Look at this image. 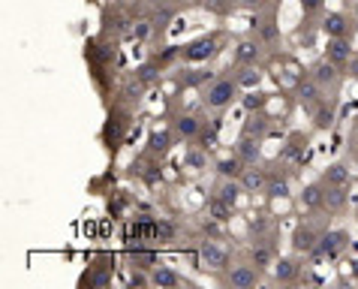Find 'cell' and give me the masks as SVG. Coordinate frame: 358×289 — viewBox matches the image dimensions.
<instances>
[{
  "label": "cell",
  "instance_id": "11",
  "mask_svg": "<svg viewBox=\"0 0 358 289\" xmlns=\"http://www.w3.org/2000/svg\"><path fill=\"white\" fill-rule=\"evenodd\" d=\"M298 205L304 211H322L325 205V184H307L301 193H298Z\"/></svg>",
  "mask_w": 358,
  "mask_h": 289
},
{
  "label": "cell",
  "instance_id": "38",
  "mask_svg": "<svg viewBox=\"0 0 358 289\" xmlns=\"http://www.w3.org/2000/svg\"><path fill=\"white\" fill-rule=\"evenodd\" d=\"M346 73H350V76L355 78V82H358V52L350 57V64H346Z\"/></svg>",
  "mask_w": 358,
  "mask_h": 289
},
{
  "label": "cell",
  "instance_id": "27",
  "mask_svg": "<svg viewBox=\"0 0 358 289\" xmlns=\"http://www.w3.org/2000/svg\"><path fill=\"white\" fill-rule=\"evenodd\" d=\"M250 262L259 268V272H268V268L274 265V253H271V247L268 244H256L253 251H250Z\"/></svg>",
  "mask_w": 358,
  "mask_h": 289
},
{
  "label": "cell",
  "instance_id": "19",
  "mask_svg": "<svg viewBox=\"0 0 358 289\" xmlns=\"http://www.w3.org/2000/svg\"><path fill=\"white\" fill-rule=\"evenodd\" d=\"M346 202H350V193H346V187H328L325 184V205L322 211H343Z\"/></svg>",
  "mask_w": 358,
  "mask_h": 289
},
{
  "label": "cell",
  "instance_id": "1",
  "mask_svg": "<svg viewBox=\"0 0 358 289\" xmlns=\"http://www.w3.org/2000/svg\"><path fill=\"white\" fill-rule=\"evenodd\" d=\"M350 241H352V238H350L346 229H328V232L320 235V244H316V251L310 256L322 259V262H334V259H341L346 253Z\"/></svg>",
  "mask_w": 358,
  "mask_h": 289
},
{
  "label": "cell",
  "instance_id": "15",
  "mask_svg": "<svg viewBox=\"0 0 358 289\" xmlns=\"http://www.w3.org/2000/svg\"><path fill=\"white\" fill-rule=\"evenodd\" d=\"M320 27L325 36H350V18H346V13H328Z\"/></svg>",
  "mask_w": 358,
  "mask_h": 289
},
{
  "label": "cell",
  "instance_id": "9",
  "mask_svg": "<svg viewBox=\"0 0 358 289\" xmlns=\"http://www.w3.org/2000/svg\"><path fill=\"white\" fill-rule=\"evenodd\" d=\"M184 274L181 272H175V268H169V265H160L157 262L151 268V286H160V289H178V286H184Z\"/></svg>",
  "mask_w": 358,
  "mask_h": 289
},
{
  "label": "cell",
  "instance_id": "32",
  "mask_svg": "<svg viewBox=\"0 0 358 289\" xmlns=\"http://www.w3.org/2000/svg\"><path fill=\"white\" fill-rule=\"evenodd\" d=\"M334 121V108H328L325 103L316 106V129H328Z\"/></svg>",
  "mask_w": 358,
  "mask_h": 289
},
{
  "label": "cell",
  "instance_id": "12",
  "mask_svg": "<svg viewBox=\"0 0 358 289\" xmlns=\"http://www.w3.org/2000/svg\"><path fill=\"white\" fill-rule=\"evenodd\" d=\"M259 142H262V139H256L250 133H241V139L235 142V154L241 157L244 163H259V157H262Z\"/></svg>",
  "mask_w": 358,
  "mask_h": 289
},
{
  "label": "cell",
  "instance_id": "7",
  "mask_svg": "<svg viewBox=\"0 0 358 289\" xmlns=\"http://www.w3.org/2000/svg\"><path fill=\"white\" fill-rule=\"evenodd\" d=\"M325 57H328V61H334L337 66H346V64H350V57H352V43H350V36H328V43H325Z\"/></svg>",
  "mask_w": 358,
  "mask_h": 289
},
{
  "label": "cell",
  "instance_id": "21",
  "mask_svg": "<svg viewBox=\"0 0 358 289\" xmlns=\"http://www.w3.org/2000/svg\"><path fill=\"white\" fill-rule=\"evenodd\" d=\"M175 133L181 139H196L202 133V121H199L196 115H178L175 118Z\"/></svg>",
  "mask_w": 358,
  "mask_h": 289
},
{
  "label": "cell",
  "instance_id": "29",
  "mask_svg": "<svg viewBox=\"0 0 358 289\" xmlns=\"http://www.w3.org/2000/svg\"><path fill=\"white\" fill-rule=\"evenodd\" d=\"M157 69H160V61H148V64H142V66H138L136 69V82L138 85H151L154 82V78H157Z\"/></svg>",
  "mask_w": 358,
  "mask_h": 289
},
{
  "label": "cell",
  "instance_id": "5",
  "mask_svg": "<svg viewBox=\"0 0 358 289\" xmlns=\"http://www.w3.org/2000/svg\"><path fill=\"white\" fill-rule=\"evenodd\" d=\"M199 262H202V268H211V272H226L229 251L214 241H202V247H199Z\"/></svg>",
  "mask_w": 358,
  "mask_h": 289
},
{
  "label": "cell",
  "instance_id": "20",
  "mask_svg": "<svg viewBox=\"0 0 358 289\" xmlns=\"http://www.w3.org/2000/svg\"><path fill=\"white\" fill-rule=\"evenodd\" d=\"M244 160L238 154H232V157H220V160L214 163V169H217V175L220 178H241V172H244Z\"/></svg>",
  "mask_w": 358,
  "mask_h": 289
},
{
  "label": "cell",
  "instance_id": "35",
  "mask_svg": "<svg viewBox=\"0 0 358 289\" xmlns=\"http://www.w3.org/2000/svg\"><path fill=\"white\" fill-rule=\"evenodd\" d=\"M298 6H301L304 15H316V13H322L325 0H298Z\"/></svg>",
  "mask_w": 358,
  "mask_h": 289
},
{
  "label": "cell",
  "instance_id": "28",
  "mask_svg": "<svg viewBox=\"0 0 358 289\" xmlns=\"http://www.w3.org/2000/svg\"><path fill=\"white\" fill-rule=\"evenodd\" d=\"M268 129H271V124H268V118L262 115V112H250V118L244 121V133H250V136H256V139H262Z\"/></svg>",
  "mask_w": 358,
  "mask_h": 289
},
{
  "label": "cell",
  "instance_id": "17",
  "mask_svg": "<svg viewBox=\"0 0 358 289\" xmlns=\"http://www.w3.org/2000/svg\"><path fill=\"white\" fill-rule=\"evenodd\" d=\"M350 178H352V172L346 169V163H328L322 169V184H328V187H346Z\"/></svg>",
  "mask_w": 358,
  "mask_h": 289
},
{
  "label": "cell",
  "instance_id": "26",
  "mask_svg": "<svg viewBox=\"0 0 358 289\" xmlns=\"http://www.w3.org/2000/svg\"><path fill=\"white\" fill-rule=\"evenodd\" d=\"M268 97L265 91H259V87H253V91H247L244 97H241V106L247 108V112H262V108L268 106Z\"/></svg>",
  "mask_w": 358,
  "mask_h": 289
},
{
  "label": "cell",
  "instance_id": "30",
  "mask_svg": "<svg viewBox=\"0 0 358 289\" xmlns=\"http://www.w3.org/2000/svg\"><path fill=\"white\" fill-rule=\"evenodd\" d=\"M202 151H205V148H202ZM202 151H187L184 154V166L190 169V172H202V169H208V160H205Z\"/></svg>",
  "mask_w": 358,
  "mask_h": 289
},
{
  "label": "cell",
  "instance_id": "2",
  "mask_svg": "<svg viewBox=\"0 0 358 289\" xmlns=\"http://www.w3.org/2000/svg\"><path fill=\"white\" fill-rule=\"evenodd\" d=\"M238 94H241V85H238L235 78H217V82L208 85L202 103H205V108H214V112H220V108L232 106V99H238Z\"/></svg>",
  "mask_w": 358,
  "mask_h": 289
},
{
  "label": "cell",
  "instance_id": "22",
  "mask_svg": "<svg viewBox=\"0 0 358 289\" xmlns=\"http://www.w3.org/2000/svg\"><path fill=\"white\" fill-rule=\"evenodd\" d=\"M265 196L268 199H289L292 196V184L286 175H271L268 178V187H265Z\"/></svg>",
  "mask_w": 358,
  "mask_h": 289
},
{
  "label": "cell",
  "instance_id": "39",
  "mask_svg": "<svg viewBox=\"0 0 358 289\" xmlns=\"http://www.w3.org/2000/svg\"><path fill=\"white\" fill-rule=\"evenodd\" d=\"M350 274L355 277V281H358V256L352 259V262H350Z\"/></svg>",
  "mask_w": 358,
  "mask_h": 289
},
{
  "label": "cell",
  "instance_id": "14",
  "mask_svg": "<svg viewBox=\"0 0 358 289\" xmlns=\"http://www.w3.org/2000/svg\"><path fill=\"white\" fill-rule=\"evenodd\" d=\"M217 196L223 199V202H229L232 208H238V202H241V196H244V187L238 178H220V184H217Z\"/></svg>",
  "mask_w": 358,
  "mask_h": 289
},
{
  "label": "cell",
  "instance_id": "31",
  "mask_svg": "<svg viewBox=\"0 0 358 289\" xmlns=\"http://www.w3.org/2000/svg\"><path fill=\"white\" fill-rule=\"evenodd\" d=\"M178 226L172 220H157V241H175Z\"/></svg>",
  "mask_w": 358,
  "mask_h": 289
},
{
  "label": "cell",
  "instance_id": "18",
  "mask_svg": "<svg viewBox=\"0 0 358 289\" xmlns=\"http://www.w3.org/2000/svg\"><path fill=\"white\" fill-rule=\"evenodd\" d=\"M271 274H274V281H277V283H292L295 277H298V265H295V259H292V256H280V259H274Z\"/></svg>",
  "mask_w": 358,
  "mask_h": 289
},
{
  "label": "cell",
  "instance_id": "24",
  "mask_svg": "<svg viewBox=\"0 0 358 289\" xmlns=\"http://www.w3.org/2000/svg\"><path fill=\"white\" fill-rule=\"evenodd\" d=\"M262 78H265V76L259 73V69H256V64H247V66H241V73L235 76V82L241 85L244 91H253V87L262 85Z\"/></svg>",
  "mask_w": 358,
  "mask_h": 289
},
{
  "label": "cell",
  "instance_id": "3",
  "mask_svg": "<svg viewBox=\"0 0 358 289\" xmlns=\"http://www.w3.org/2000/svg\"><path fill=\"white\" fill-rule=\"evenodd\" d=\"M217 52H220V36H217V34H205V36L193 39L190 45H184L181 57L187 64H205V61H211Z\"/></svg>",
  "mask_w": 358,
  "mask_h": 289
},
{
  "label": "cell",
  "instance_id": "34",
  "mask_svg": "<svg viewBox=\"0 0 358 289\" xmlns=\"http://www.w3.org/2000/svg\"><path fill=\"white\" fill-rule=\"evenodd\" d=\"M208 76H211V73H199V69H193V73L181 76V85H184V87H196V85H202Z\"/></svg>",
  "mask_w": 358,
  "mask_h": 289
},
{
  "label": "cell",
  "instance_id": "6",
  "mask_svg": "<svg viewBox=\"0 0 358 289\" xmlns=\"http://www.w3.org/2000/svg\"><path fill=\"white\" fill-rule=\"evenodd\" d=\"M268 178H271V175H268V172H265V169H262L259 163H247L238 181H241L244 193H265V187H268Z\"/></svg>",
  "mask_w": 358,
  "mask_h": 289
},
{
  "label": "cell",
  "instance_id": "13",
  "mask_svg": "<svg viewBox=\"0 0 358 289\" xmlns=\"http://www.w3.org/2000/svg\"><path fill=\"white\" fill-rule=\"evenodd\" d=\"M298 99H301V106L316 108V106L322 103V85L316 82L313 76L310 78H301V82H298Z\"/></svg>",
  "mask_w": 358,
  "mask_h": 289
},
{
  "label": "cell",
  "instance_id": "40",
  "mask_svg": "<svg viewBox=\"0 0 358 289\" xmlns=\"http://www.w3.org/2000/svg\"><path fill=\"white\" fill-rule=\"evenodd\" d=\"M355 223H358V211H355Z\"/></svg>",
  "mask_w": 358,
  "mask_h": 289
},
{
  "label": "cell",
  "instance_id": "36",
  "mask_svg": "<svg viewBox=\"0 0 358 289\" xmlns=\"http://www.w3.org/2000/svg\"><path fill=\"white\" fill-rule=\"evenodd\" d=\"M238 6L247 9V13H262L268 6V0H238Z\"/></svg>",
  "mask_w": 358,
  "mask_h": 289
},
{
  "label": "cell",
  "instance_id": "25",
  "mask_svg": "<svg viewBox=\"0 0 358 289\" xmlns=\"http://www.w3.org/2000/svg\"><path fill=\"white\" fill-rule=\"evenodd\" d=\"M232 211H235V208L229 205V202H223L217 193L211 196V202H208V214H211L217 223H229V220H232Z\"/></svg>",
  "mask_w": 358,
  "mask_h": 289
},
{
  "label": "cell",
  "instance_id": "8",
  "mask_svg": "<svg viewBox=\"0 0 358 289\" xmlns=\"http://www.w3.org/2000/svg\"><path fill=\"white\" fill-rule=\"evenodd\" d=\"M292 251L301 253V256H310L316 251V244H320V232H316L313 226H298L292 232Z\"/></svg>",
  "mask_w": 358,
  "mask_h": 289
},
{
  "label": "cell",
  "instance_id": "4",
  "mask_svg": "<svg viewBox=\"0 0 358 289\" xmlns=\"http://www.w3.org/2000/svg\"><path fill=\"white\" fill-rule=\"evenodd\" d=\"M259 281H262V272L253 262H238V265L229 268V274H226V283L232 289H250Z\"/></svg>",
  "mask_w": 358,
  "mask_h": 289
},
{
  "label": "cell",
  "instance_id": "33",
  "mask_svg": "<svg viewBox=\"0 0 358 289\" xmlns=\"http://www.w3.org/2000/svg\"><path fill=\"white\" fill-rule=\"evenodd\" d=\"M85 283H87V289H103L112 283V272H94L91 277H85Z\"/></svg>",
  "mask_w": 358,
  "mask_h": 289
},
{
  "label": "cell",
  "instance_id": "16",
  "mask_svg": "<svg viewBox=\"0 0 358 289\" xmlns=\"http://www.w3.org/2000/svg\"><path fill=\"white\" fill-rule=\"evenodd\" d=\"M235 57H238V64L247 66V64H259V57H262V43L259 39H241L235 48Z\"/></svg>",
  "mask_w": 358,
  "mask_h": 289
},
{
  "label": "cell",
  "instance_id": "10",
  "mask_svg": "<svg viewBox=\"0 0 358 289\" xmlns=\"http://www.w3.org/2000/svg\"><path fill=\"white\" fill-rule=\"evenodd\" d=\"M310 76L320 82L322 87H334L337 82H341V66H337L334 61H328V57H322V61H316Z\"/></svg>",
  "mask_w": 358,
  "mask_h": 289
},
{
  "label": "cell",
  "instance_id": "23",
  "mask_svg": "<svg viewBox=\"0 0 358 289\" xmlns=\"http://www.w3.org/2000/svg\"><path fill=\"white\" fill-rule=\"evenodd\" d=\"M169 148H172V133H169V129H154V133L148 136V151L151 154L163 157V154H169Z\"/></svg>",
  "mask_w": 358,
  "mask_h": 289
},
{
  "label": "cell",
  "instance_id": "37",
  "mask_svg": "<svg viewBox=\"0 0 358 289\" xmlns=\"http://www.w3.org/2000/svg\"><path fill=\"white\" fill-rule=\"evenodd\" d=\"M199 136H202V148H205V151H208V148H214V142H217V129H205L202 127V133H199Z\"/></svg>",
  "mask_w": 358,
  "mask_h": 289
}]
</instances>
